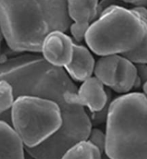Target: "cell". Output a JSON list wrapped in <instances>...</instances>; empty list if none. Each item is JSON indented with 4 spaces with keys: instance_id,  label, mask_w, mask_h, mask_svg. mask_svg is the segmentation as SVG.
<instances>
[{
    "instance_id": "30bf717a",
    "label": "cell",
    "mask_w": 147,
    "mask_h": 159,
    "mask_svg": "<svg viewBox=\"0 0 147 159\" xmlns=\"http://www.w3.org/2000/svg\"><path fill=\"white\" fill-rule=\"evenodd\" d=\"M25 146L10 124L0 121V159H25Z\"/></svg>"
},
{
    "instance_id": "4fadbf2b",
    "label": "cell",
    "mask_w": 147,
    "mask_h": 159,
    "mask_svg": "<svg viewBox=\"0 0 147 159\" xmlns=\"http://www.w3.org/2000/svg\"><path fill=\"white\" fill-rule=\"evenodd\" d=\"M60 159H103V152L89 140H83L71 145Z\"/></svg>"
},
{
    "instance_id": "3957f363",
    "label": "cell",
    "mask_w": 147,
    "mask_h": 159,
    "mask_svg": "<svg viewBox=\"0 0 147 159\" xmlns=\"http://www.w3.org/2000/svg\"><path fill=\"white\" fill-rule=\"evenodd\" d=\"M105 133L108 159H147V95L129 92L110 102Z\"/></svg>"
},
{
    "instance_id": "9c48e42d",
    "label": "cell",
    "mask_w": 147,
    "mask_h": 159,
    "mask_svg": "<svg viewBox=\"0 0 147 159\" xmlns=\"http://www.w3.org/2000/svg\"><path fill=\"white\" fill-rule=\"evenodd\" d=\"M96 61L90 50L81 45L74 43L73 53L65 71L73 81L83 82L92 76Z\"/></svg>"
},
{
    "instance_id": "ac0fdd59",
    "label": "cell",
    "mask_w": 147,
    "mask_h": 159,
    "mask_svg": "<svg viewBox=\"0 0 147 159\" xmlns=\"http://www.w3.org/2000/svg\"><path fill=\"white\" fill-rule=\"evenodd\" d=\"M142 89H143L144 94L147 95V81L142 84Z\"/></svg>"
},
{
    "instance_id": "5bb4252c",
    "label": "cell",
    "mask_w": 147,
    "mask_h": 159,
    "mask_svg": "<svg viewBox=\"0 0 147 159\" xmlns=\"http://www.w3.org/2000/svg\"><path fill=\"white\" fill-rule=\"evenodd\" d=\"M135 64H147V28L143 40L132 51L122 55Z\"/></svg>"
},
{
    "instance_id": "8992f818",
    "label": "cell",
    "mask_w": 147,
    "mask_h": 159,
    "mask_svg": "<svg viewBox=\"0 0 147 159\" xmlns=\"http://www.w3.org/2000/svg\"><path fill=\"white\" fill-rule=\"evenodd\" d=\"M65 101L71 105L85 107L90 112L98 113L107 105L108 95L103 84L96 77L91 76L82 82L76 92L66 93Z\"/></svg>"
},
{
    "instance_id": "e0dca14e",
    "label": "cell",
    "mask_w": 147,
    "mask_h": 159,
    "mask_svg": "<svg viewBox=\"0 0 147 159\" xmlns=\"http://www.w3.org/2000/svg\"><path fill=\"white\" fill-rule=\"evenodd\" d=\"M122 2L125 3L133 4L136 7V6H144L147 7V0H119Z\"/></svg>"
},
{
    "instance_id": "ba28073f",
    "label": "cell",
    "mask_w": 147,
    "mask_h": 159,
    "mask_svg": "<svg viewBox=\"0 0 147 159\" xmlns=\"http://www.w3.org/2000/svg\"><path fill=\"white\" fill-rule=\"evenodd\" d=\"M74 43L64 32H52L45 38L42 45V57L50 64L65 68L71 62L73 53Z\"/></svg>"
},
{
    "instance_id": "8fae6325",
    "label": "cell",
    "mask_w": 147,
    "mask_h": 159,
    "mask_svg": "<svg viewBox=\"0 0 147 159\" xmlns=\"http://www.w3.org/2000/svg\"><path fill=\"white\" fill-rule=\"evenodd\" d=\"M137 74L136 66L128 58L120 56L112 89L120 94L129 93L133 88L141 86Z\"/></svg>"
},
{
    "instance_id": "52a82bcc",
    "label": "cell",
    "mask_w": 147,
    "mask_h": 159,
    "mask_svg": "<svg viewBox=\"0 0 147 159\" xmlns=\"http://www.w3.org/2000/svg\"><path fill=\"white\" fill-rule=\"evenodd\" d=\"M67 8L72 21V35L76 41H82L90 25L99 16L98 0H67Z\"/></svg>"
},
{
    "instance_id": "d6986e66",
    "label": "cell",
    "mask_w": 147,
    "mask_h": 159,
    "mask_svg": "<svg viewBox=\"0 0 147 159\" xmlns=\"http://www.w3.org/2000/svg\"><path fill=\"white\" fill-rule=\"evenodd\" d=\"M2 37H3V35H2V30H1V27H0V41H1Z\"/></svg>"
},
{
    "instance_id": "9a60e30c",
    "label": "cell",
    "mask_w": 147,
    "mask_h": 159,
    "mask_svg": "<svg viewBox=\"0 0 147 159\" xmlns=\"http://www.w3.org/2000/svg\"><path fill=\"white\" fill-rule=\"evenodd\" d=\"M88 139L92 143H93L96 146L98 147L103 153L105 152L106 133H103L99 129L92 128Z\"/></svg>"
},
{
    "instance_id": "7a4b0ae2",
    "label": "cell",
    "mask_w": 147,
    "mask_h": 159,
    "mask_svg": "<svg viewBox=\"0 0 147 159\" xmlns=\"http://www.w3.org/2000/svg\"><path fill=\"white\" fill-rule=\"evenodd\" d=\"M71 24L67 0H0L2 35L14 51L41 52L50 33H65Z\"/></svg>"
},
{
    "instance_id": "6da1fadb",
    "label": "cell",
    "mask_w": 147,
    "mask_h": 159,
    "mask_svg": "<svg viewBox=\"0 0 147 159\" xmlns=\"http://www.w3.org/2000/svg\"><path fill=\"white\" fill-rule=\"evenodd\" d=\"M0 79H5L13 86L16 98L36 96L60 104L63 125L47 141L48 148L53 153L63 155L71 145L89 137L92 122L84 107L65 101V94L76 92L78 88L63 68L50 65L42 56L24 54L0 61Z\"/></svg>"
},
{
    "instance_id": "2e32d148",
    "label": "cell",
    "mask_w": 147,
    "mask_h": 159,
    "mask_svg": "<svg viewBox=\"0 0 147 159\" xmlns=\"http://www.w3.org/2000/svg\"><path fill=\"white\" fill-rule=\"evenodd\" d=\"M137 69L138 78H139L141 86L147 81V64H136Z\"/></svg>"
},
{
    "instance_id": "277c9868",
    "label": "cell",
    "mask_w": 147,
    "mask_h": 159,
    "mask_svg": "<svg viewBox=\"0 0 147 159\" xmlns=\"http://www.w3.org/2000/svg\"><path fill=\"white\" fill-rule=\"evenodd\" d=\"M146 28V22L133 8L114 4L90 25L84 40L96 55L122 56L141 43Z\"/></svg>"
},
{
    "instance_id": "7c38bea8",
    "label": "cell",
    "mask_w": 147,
    "mask_h": 159,
    "mask_svg": "<svg viewBox=\"0 0 147 159\" xmlns=\"http://www.w3.org/2000/svg\"><path fill=\"white\" fill-rule=\"evenodd\" d=\"M120 55L103 56L96 62L93 74L104 86L113 88Z\"/></svg>"
},
{
    "instance_id": "5b68a950",
    "label": "cell",
    "mask_w": 147,
    "mask_h": 159,
    "mask_svg": "<svg viewBox=\"0 0 147 159\" xmlns=\"http://www.w3.org/2000/svg\"><path fill=\"white\" fill-rule=\"evenodd\" d=\"M10 125L25 148H34L50 139L63 125V111L57 102L36 96L18 97L11 110Z\"/></svg>"
}]
</instances>
